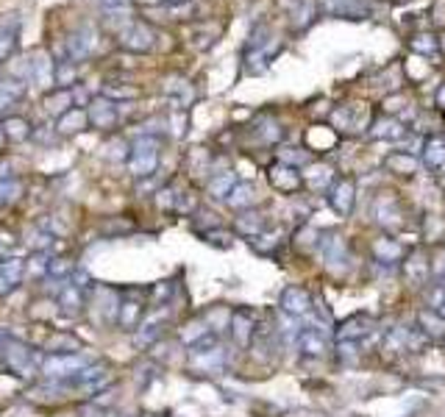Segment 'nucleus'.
<instances>
[{
    "instance_id": "f257e3e1",
    "label": "nucleus",
    "mask_w": 445,
    "mask_h": 417,
    "mask_svg": "<svg viewBox=\"0 0 445 417\" xmlns=\"http://www.w3.org/2000/svg\"><path fill=\"white\" fill-rule=\"evenodd\" d=\"M159 164V142L153 137H140L131 145V159H128V170L137 178H148Z\"/></svg>"
},
{
    "instance_id": "f03ea898",
    "label": "nucleus",
    "mask_w": 445,
    "mask_h": 417,
    "mask_svg": "<svg viewBox=\"0 0 445 417\" xmlns=\"http://www.w3.org/2000/svg\"><path fill=\"white\" fill-rule=\"evenodd\" d=\"M3 356H6L8 367H11L14 373H20V376H31L36 367L42 370V362H39L36 350L28 345H22V343H17V340H6Z\"/></svg>"
},
{
    "instance_id": "7ed1b4c3",
    "label": "nucleus",
    "mask_w": 445,
    "mask_h": 417,
    "mask_svg": "<svg viewBox=\"0 0 445 417\" xmlns=\"http://www.w3.org/2000/svg\"><path fill=\"white\" fill-rule=\"evenodd\" d=\"M429 337L420 331V329H406V326H395L387 331L381 350L387 353H406V350H420V345L426 343Z\"/></svg>"
},
{
    "instance_id": "20e7f679",
    "label": "nucleus",
    "mask_w": 445,
    "mask_h": 417,
    "mask_svg": "<svg viewBox=\"0 0 445 417\" xmlns=\"http://www.w3.org/2000/svg\"><path fill=\"white\" fill-rule=\"evenodd\" d=\"M89 362L84 356L75 353H53L48 359H42V373L51 378H67V376H78Z\"/></svg>"
},
{
    "instance_id": "39448f33",
    "label": "nucleus",
    "mask_w": 445,
    "mask_h": 417,
    "mask_svg": "<svg viewBox=\"0 0 445 417\" xmlns=\"http://www.w3.org/2000/svg\"><path fill=\"white\" fill-rule=\"evenodd\" d=\"M279 306H281V312L290 315V317H306V315L312 312V295H309L303 286L290 284V286H284V292H281V298H279Z\"/></svg>"
},
{
    "instance_id": "423d86ee",
    "label": "nucleus",
    "mask_w": 445,
    "mask_h": 417,
    "mask_svg": "<svg viewBox=\"0 0 445 417\" xmlns=\"http://www.w3.org/2000/svg\"><path fill=\"white\" fill-rule=\"evenodd\" d=\"M298 350L303 353V356H326L328 353V334H326V329L323 326H306V329H300V334H298Z\"/></svg>"
},
{
    "instance_id": "0eeeda50",
    "label": "nucleus",
    "mask_w": 445,
    "mask_h": 417,
    "mask_svg": "<svg viewBox=\"0 0 445 417\" xmlns=\"http://www.w3.org/2000/svg\"><path fill=\"white\" fill-rule=\"evenodd\" d=\"M253 326H256V320H253V315H251L248 309H234V312H231V323H228V331H231L234 345L237 348L251 345L253 331H256Z\"/></svg>"
},
{
    "instance_id": "6e6552de",
    "label": "nucleus",
    "mask_w": 445,
    "mask_h": 417,
    "mask_svg": "<svg viewBox=\"0 0 445 417\" xmlns=\"http://www.w3.org/2000/svg\"><path fill=\"white\" fill-rule=\"evenodd\" d=\"M328 201H331V208H334L340 217H348V214L354 211V201H357V187H354V181H351V178L334 181Z\"/></svg>"
},
{
    "instance_id": "1a4fd4ad",
    "label": "nucleus",
    "mask_w": 445,
    "mask_h": 417,
    "mask_svg": "<svg viewBox=\"0 0 445 417\" xmlns=\"http://www.w3.org/2000/svg\"><path fill=\"white\" fill-rule=\"evenodd\" d=\"M429 273H432L429 256H426L423 251H412V253L406 256V262H404V276H406V281L415 284V286H423V284L429 281Z\"/></svg>"
},
{
    "instance_id": "9d476101",
    "label": "nucleus",
    "mask_w": 445,
    "mask_h": 417,
    "mask_svg": "<svg viewBox=\"0 0 445 417\" xmlns=\"http://www.w3.org/2000/svg\"><path fill=\"white\" fill-rule=\"evenodd\" d=\"M320 253H323V259H326L328 267H337V265L348 267V245H345L343 237L328 234L326 239H320Z\"/></svg>"
},
{
    "instance_id": "9b49d317",
    "label": "nucleus",
    "mask_w": 445,
    "mask_h": 417,
    "mask_svg": "<svg viewBox=\"0 0 445 417\" xmlns=\"http://www.w3.org/2000/svg\"><path fill=\"white\" fill-rule=\"evenodd\" d=\"M373 256L381 265H398L404 259V245L392 237H378V239H373Z\"/></svg>"
},
{
    "instance_id": "f8f14e48",
    "label": "nucleus",
    "mask_w": 445,
    "mask_h": 417,
    "mask_svg": "<svg viewBox=\"0 0 445 417\" xmlns=\"http://www.w3.org/2000/svg\"><path fill=\"white\" fill-rule=\"evenodd\" d=\"M270 184H273L279 192H295L298 187L303 184V178H300V173H298L295 167H290V164H276V167L270 170Z\"/></svg>"
},
{
    "instance_id": "ddd939ff",
    "label": "nucleus",
    "mask_w": 445,
    "mask_h": 417,
    "mask_svg": "<svg viewBox=\"0 0 445 417\" xmlns=\"http://www.w3.org/2000/svg\"><path fill=\"white\" fill-rule=\"evenodd\" d=\"M86 114H89V123H92L95 128H112V126H114V120H117L114 103H109L106 98L92 100V103H89V109H86Z\"/></svg>"
},
{
    "instance_id": "4468645a",
    "label": "nucleus",
    "mask_w": 445,
    "mask_h": 417,
    "mask_svg": "<svg viewBox=\"0 0 445 417\" xmlns=\"http://www.w3.org/2000/svg\"><path fill=\"white\" fill-rule=\"evenodd\" d=\"M120 45L128 48V51H148L150 45H153V34H150L145 25L134 22V25H128L120 34Z\"/></svg>"
},
{
    "instance_id": "2eb2a0df",
    "label": "nucleus",
    "mask_w": 445,
    "mask_h": 417,
    "mask_svg": "<svg viewBox=\"0 0 445 417\" xmlns=\"http://www.w3.org/2000/svg\"><path fill=\"white\" fill-rule=\"evenodd\" d=\"M418 329L429 337V340H443L445 337V317L434 309H423L418 315Z\"/></svg>"
},
{
    "instance_id": "dca6fc26",
    "label": "nucleus",
    "mask_w": 445,
    "mask_h": 417,
    "mask_svg": "<svg viewBox=\"0 0 445 417\" xmlns=\"http://www.w3.org/2000/svg\"><path fill=\"white\" fill-rule=\"evenodd\" d=\"M22 273H25V262H20V259H6V262H0V295L11 292V289L20 284Z\"/></svg>"
},
{
    "instance_id": "f3484780",
    "label": "nucleus",
    "mask_w": 445,
    "mask_h": 417,
    "mask_svg": "<svg viewBox=\"0 0 445 417\" xmlns=\"http://www.w3.org/2000/svg\"><path fill=\"white\" fill-rule=\"evenodd\" d=\"M95 48V31L92 28H81L67 37V53L70 59H84L89 51Z\"/></svg>"
},
{
    "instance_id": "a211bd4d",
    "label": "nucleus",
    "mask_w": 445,
    "mask_h": 417,
    "mask_svg": "<svg viewBox=\"0 0 445 417\" xmlns=\"http://www.w3.org/2000/svg\"><path fill=\"white\" fill-rule=\"evenodd\" d=\"M373 329V320L371 317H362V315H354V317H348L343 326H340V331H337V337L340 340H362L365 334H371Z\"/></svg>"
},
{
    "instance_id": "6ab92c4d",
    "label": "nucleus",
    "mask_w": 445,
    "mask_h": 417,
    "mask_svg": "<svg viewBox=\"0 0 445 417\" xmlns=\"http://www.w3.org/2000/svg\"><path fill=\"white\" fill-rule=\"evenodd\" d=\"M117 323L123 326V329H137L140 323H142V303H137V300H126V303H120L117 306Z\"/></svg>"
},
{
    "instance_id": "aec40b11",
    "label": "nucleus",
    "mask_w": 445,
    "mask_h": 417,
    "mask_svg": "<svg viewBox=\"0 0 445 417\" xmlns=\"http://www.w3.org/2000/svg\"><path fill=\"white\" fill-rule=\"evenodd\" d=\"M86 123H89V114L84 109H67L59 120V131L62 134H78V131L86 128Z\"/></svg>"
},
{
    "instance_id": "412c9836",
    "label": "nucleus",
    "mask_w": 445,
    "mask_h": 417,
    "mask_svg": "<svg viewBox=\"0 0 445 417\" xmlns=\"http://www.w3.org/2000/svg\"><path fill=\"white\" fill-rule=\"evenodd\" d=\"M234 187H237V178H234L231 170H225V173H220V176L209 178V195L218 198V201H228V195H231Z\"/></svg>"
},
{
    "instance_id": "4be33fe9",
    "label": "nucleus",
    "mask_w": 445,
    "mask_h": 417,
    "mask_svg": "<svg viewBox=\"0 0 445 417\" xmlns=\"http://www.w3.org/2000/svg\"><path fill=\"white\" fill-rule=\"evenodd\" d=\"M384 164H387V170H392L398 176H412L418 170V159L409 153H390Z\"/></svg>"
},
{
    "instance_id": "5701e85b",
    "label": "nucleus",
    "mask_w": 445,
    "mask_h": 417,
    "mask_svg": "<svg viewBox=\"0 0 445 417\" xmlns=\"http://www.w3.org/2000/svg\"><path fill=\"white\" fill-rule=\"evenodd\" d=\"M423 159L432 170H443L445 167V142L440 137L429 139L426 142V150H423Z\"/></svg>"
},
{
    "instance_id": "b1692460",
    "label": "nucleus",
    "mask_w": 445,
    "mask_h": 417,
    "mask_svg": "<svg viewBox=\"0 0 445 417\" xmlns=\"http://www.w3.org/2000/svg\"><path fill=\"white\" fill-rule=\"evenodd\" d=\"M253 201H256V190L251 184H237L231 190V195H228V206L234 208H248Z\"/></svg>"
},
{
    "instance_id": "393cba45",
    "label": "nucleus",
    "mask_w": 445,
    "mask_h": 417,
    "mask_svg": "<svg viewBox=\"0 0 445 417\" xmlns=\"http://www.w3.org/2000/svg\"><path fill=\"white\" fill-rule=\"evenodd\" d=\"M237 228H239L245 237L253 239V237H259V234L265 231V220H262V214H256V211H253V214H242V217L237 220Z\"/></svg>"
},
{
    "instance_id": "a878e982",
    "label": "nucleus",
    "mask_w": 445,
    "mask_h": 417,
    "mask_svg": "<svg viewBox=\"0 0 445 417\" xmlns=\"http://www.w3.org/2000/svg\"><path fill=\"white\" fill-rule=\"evenodd\" d=\"M279 237H281V231H273V234L262 231L259 237H253V239H251V245H253L259 253H270V251H276V248H279V242H281Z\"/></svg>"
},
{
    "instance_id": "bb28decb",
    "label": "nucleus",
    "mask_w": 445,
    "mask_h": 417,
    "mask_svg": "<svg viewBox=\"0 0 445 417\" xmlns=\"http://www.w3.org/2000/svg\"><path fill=\"white\" fill-rule=\"evenodd\" d=\"M84 306V295H81V286L67 284V289L62 292V309L65 312H78Z\"/></svg>"
},
{
    "instance_id": "cd10ccee",
    "label": "nucleus",
    "mask_w": 445,
    "mask_h": 417,
    "mask_svg": "<svg viewBox=\"0 0 445 417\" xmlns=\"http://www.w3.org/2000/svg\"><path fill=\"white\" fill-rule=\"evenodd\" d=\"M204 323H206L212 331H222V326L228 329V323H231V312H228L225 306H218V309H212V312L204 317Z\"/></svg>"
},
{
    "instance_id": "c85d7f7f",
    "label": "nucleus",
    "mask_w": 445,
    "mask_h": 417,
    "mask_svg": "<svg viewBox=\"0 0 445 417\" xmlns=\"http://www.w3.org/2000/svg\"><path fill=\"white\" fill-rule=\"evenodd\" d=\"M31 126L25 123V120H20V117H11V120H6L3 123V131H6V137H11V139H25L31 131H28Z\"/></svg>"
},
{
    "instance_id": "c756f323",
    "label": "nucleus",
    "mask_w": 445,
    "mask_h": 417,
    "mask_svg": "<svg viewBox=\"0 0 445 417\" xmlns=\"http://www.w3.org/2000/svg\"><path fill=\"white\" fill-rule=\"evenodd\" d=\"M48 270H51V259L45 253H34L31 262H25V273H31V276H42Z\"/></svg>"
},
{
    "instance_id": "7c9ffc66",
    "label": "nucleus",
    "mask_w": 445,
    "mask_h": 417,
    "mask_svg": "<svg viewBox=\"0 0 445 417\" xmlns=\"http://www.w3.org/2000/svg\"><path fill=\"white\" fill-rule=\"evenodd\" d=\"M20 192H22V184H20V181H0V206L11 204Z\"/></svg>"
},
{
    "instance_id": "2f4dec72",
    "label": "nucleus",
    "mask_w": 445,
    "mask_h": 417,
    "mask_svg": "<svg viewBox=\"0 0 445 417\" xmlns=\"http://www.w3.org/2000/svg\"><path fill=\"white\" fill-rule=\"evenodd\" d=\"M373 134H376V137L398 139V137H404V128H401L395 120H384V123H378V128H376Z\"/></svg>"
},
{
    "instance_id": "473e14b6",
    "label": "nucleus",
    "mask_w": 445,
    "mask_h": 417,
    "mask_svg": "<svg viewBox=\"0 0 445 417\" xmlns=\"http://www.w3.org/2000/svg\"><path fill=\"white\" fill-rule=\"evenodd\" d=\"M159 334H161L159 323H156V320H148V323L140 329V334H137V343H140V345H148V343H153Z\"/></svg>"
},
{
    "instance_id": "72a5a7b5",
    "label": "nucleus",
    "mask_w": 445,
    "mask_h": 417,
    "mask_svg": "<svg viewBox=\"0 0 445 417\" xmlns=\"http://www.w3.org/2000/svg\"><path fill=\"white\" fill-rule=\"evenodd\" d=\"M337 353H340L343 362H354V359L359 356V343H357V340H340Z\"/></svg>"
},
{
    "instance_id": "f704fd0d",
    "label": "nucleus",
    "mask_w": 445,
    "mask_h": 417,
    "mask_svg": "<svg viewBox=\"0 0 445 417\" xmlns=\"http://www.w3.org/2000/svg\"><path fill=\"white\" fill-rule=\"evenodd\" d=\"M231 234H225V231H206V242H212V245H220V248H231Z\"/></svg>"
},
{
    "instance_id": "c9c22d12",
    "label": "nucleus",
    "mask_w": 445,
    "mask_h": 417,
    "mask_svg": "<svg viewBox=\"0 0 445 417\" xmlns=\"http://www.w3.org/2000/svg\"><path fill=\"white\" fill-rule=\"evenodd\" d=\"M14 51V34H0V59H6Z\"/></svg>"
},
{
    "instance_id": "e433bc0d",
    "label": "nucleus",
    "mask_w": 445,
    "mask_h": 417,
    "mask_svg": "<svg viewBox=\"0 0 445 417\" xmlns=\"http://www.w3.org/2000/svg\"><path fill=\"white\" fill-rule=\"evenodd\" d=\"M67 270H70V265H65L62 259H56V262H51V273H56V276H59V273H67Z\"/></svg>"
},
{
    "instance_id": "4c0bfd02",
    "label": "nucleus",
    "mask_w": 445,
    "mask_h": 417,
    "mask_svg": "<svg viewBox=\"0 0 445 417\" xmlns=\"http://www.w3.org/2000/svg\"><path fill=\"white\" fill-rule=\"evenodd\" d=\"M11 103H14V98H8L6 92H0V112H8V109H11Z\"/></svg>"
},
{
    "instance_id": "58836bf2",
    "label": "nucleus",
    "mask_w": 445,
    "mask_h": 417,
    "mask_svg": "<svg viewBox=\"0 0 445 417\" xmlns=\"http://www.w3.org/2000/svg\"><path fill=\"white\" fill-rule=\"evenodd\" d=\"M103 3H106V6H123L126 0H103Z\"/></svg>"
},
{
    "instance_id": "ea45409f",
    "label": "nucleus",
    "mask_w": 445,
    "mask_h": 417,
    "mask_svg": "<svg viewBox=\"0 0 445 417\" xmlns=\"http://www.w3.org/2000/svg\"><path fill=\"white\" fill-rule=\"evenodd\" d=\"M440 106H445V86L440 89Z\"/></svg>"
},
{
    "instance_id": "a19ab883",
    "label": "nucleus",
    "mask_w": 445,
    "mask_h": 417,
    "mask_svg": "<svg viewBox=\"0 0 445 417\" xmlns=\"http://www.w3.org/2000/svg\"><path fill=\"white\" fill-rule=\"evenodd\" d=\"M3 137H6V131H3V126H0V142H3Z\"/></svg>"
},
{
    "instance_id": "79ce46f5",
    "label": "nucleus",
    "mask_w": 445,
    "mask_h": 417,
    "mask_svg": "<svg viewBox=\"0 0 445 417\" xmlns=\"http://www.w3.org/2000/svg\"><path fill=\"white\" fill-rule=\"evenodd\" d=\"M3 345H6V340H3V337H0V353H3Z\"/></svg>"
},
{
    "instance_id": "37998d69",
    "label": "nucleus",
    "mask_w": 445,
    "mask_h": 417,
    "mask_svg": "<svg viewBox=\"0 0 445 417\" xmlns=\"http://www.w3.org/2000/svg\"><path fill=\"white\" fill-rule=\"evenodd\" d=\"M443 286H445V276H443Z\"/></svg>"
}]
</instances>
